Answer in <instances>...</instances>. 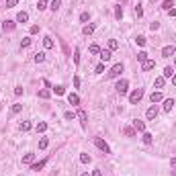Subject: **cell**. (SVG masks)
I'll list each match as a JSON object with an SVG mask.
<instances>
[{"mask_svg":"<svg viewBox=\"0 0 176 176\" xmlns=\"http://www.w3.org/2000/svg\"><path fill=\"white\" fill-rule=\"evenodd\" d=\"M141 98H143V88H135V90L129 94V103L131 105H137Z\"/></svg>","mask_w":176,"mask_h":176,"instance_id":"obj_1","label":"cell"},{"mask_svg":"<svg viewBox=\"0 0 176 176\" xmlns=\"http://www.w3.org/2000/svg\"><path fill=\"white\" fill-rule=\"evenodd\" d=\"M123 74V64H115L111 70H109V78H119Z\"/></svg>","mask_w":176,"mask_h":176,"instance_id":"obj_2","label":"cell"},{"mask_svg":"<svg viewBox=\"0 0 176 176\" xmlns=\"http://www.w3.org/2000/svg\"><path fill=\"white\" fill-rule=\"evenodd\" d=\"M94 145L100 150V152H105V154H111V148H109V143H106L105 139H100V137H96L94 139Z\"/></svg>","mask_w":176,"mask_h":176,"instance_id":"obj_3","label":"cell"},{"mask_svg":"<svg viewBox=\"0 0 176 176\" xmlns=\"http://www.w3.org/2000/svg\"><path fill=\"white\" fill-rule=\"evenodd\" d=\"M115 90H117L119 94H127V90H129V82H127V80H119L117 86H115Z\"/></svg>","mask_w":176,"mask_h":176,"instance_id":"obj_4","label":"cell"},{"mask_svg":"<svg viewBox=\"0 0 176 176\" xmlns=\"http://www.w3.org/2000/svg\"><path fill=\"white\" fill-rule=\"evenodd\" d=\"M156 117H158V106L154 105V106H150V109L145 111V119H148V121H154Z\"/></svg>","mask_w":176,"mask_h":176,"instance_id":"obj_5","label":"cell"},{"mask_svg":"<svg viewBox=\"0 0 176 176\" xmlns=\"http://www.w3.org/2000/svg\"><path fill=\"white\" fill-rule=\"evenodd\" d=\"M76 117L80 119V125H82V127H86V123H88V115H86V111H82V109H80V111L76 113Z\"/></svg>","mask_w":176,"mask_h":176,"instance_id":"obj_6","label":"cell"},{"mask_svg":"<svg viewBox=\"0 0 176 176\" xmlns=\"http://www.w3.org/2000/svg\"><path fill=\"white\" fill-rule=\"evenodd\" d=\"M176 47L174 45H166L164 49H162V58H170V55H174Z\"/></svg>","mask_w":176,"mask_h":176,"instance_id":"obj_7","label":"cell"},{"mask_svg":"<svg viewBox=\"0 0 176 176\" xmlns=\"http://www.w3.org/2000/svg\"><path fill=\"white\" fill-rule=\"evenodd\" d=\"M111 58H113L111 49H100V61H103V64H106V61H109Z\"/></svg>","mask_w":176,"mask_h":176,"instance_id":"obj_8","label":"cell"},{"mask_svg":"<svg viewBox=\"0 0 176 176\" xmlns=\"http://www.w3.org/2000/svg\"><path fill=\"white\" fill-rule=\"evenodd\" d=\"M154 68H156V61H154V59H145L143 66H141V70L143 72H150V70H154Z\"/></svg>","mask_w":176,"mask_h":176,"instance_id":"obj_9","label":"cell"},{"mask_svg":"<svg viewBox=\"0 0 176 176\" xmlns=\"http://www.w3.org/2000/svg\"><path fill=\"white\" fill-rule=\"evenodd\" d=\"M133 129L135 131H145V123L141 119H133Z\"/></svg>","mask_w":176,"mask_h":176,"instance_id":"obj_10","label":"cell"},{"mask_svg":"<svg viewBox=\"0 0 176 176\" xmlns=\"http://www.w3.org/2000/svg\"><path fill=\"white\" fill-rule=\"evenodd\" d=\"M45 164H47V160H39V162H33V164H31V170H33V172H39V170H41V168H43Z\"/></svg>","mask_w":176,"mask_h":176,"instance_id":"obj_11","label":"cell"},{"mask_svg":"<svg viewBox=\"0 0 176 176\" xmlns=\"http://www.w3.org/2000/svg\"><path fill=\"white\" fill-rule=\"evenodd\" d=\"M94 29H96V25H94V23H90V25H84L82 33H84V35H92V33H94Z\"/></svg>","mask_w":176,"mask_h":176,"instance_id":"obj_12","label":"cell"},{"mask_svg":"<svg viewBox=\"0 0 176 176\" xmlns=\"http://www.w3.org/2000/svg\"><path fill=\"white\" fill-rule=\"evenodd\" d=\"M150 100H152V105H154V103L164 100V96H162V92H152V94H150Z\"/></svg>","mask_w":176,"mask_h":176,"instance_id":"obj_13","label":"cell"},{"mask_svg":"<svg viewBox=\"0 0 176 176\" xmlns=\"http://www.w3.org/2000/svg\"><path fill=\"white\" fill-rule=\"evenodd\" d=\"M174 105H176V103L172 100V98H166V100H164V111H166V113H170V111L174 109Z\"/></svg>","mask_w":176,"mask_h":176,"instance_id":"obj_14","label":"cell"},{"mask_svg":"<svg viewBox=\"0 0 176 176\" xmlns=\"http://www.w3.org/2000/svg\"><path fill=\"white\" fill-rule=\"evenodd\" d=\"M27 21H29V14H27L25 10H21L19 14H16V23H27Z\"/></svg>","mask_w":176,"mask_h":176,"instance_id":"obj_15","label":"cell"},{"mask_svg":"<svg viewBox=\"0 0 176 176\" xmlns=\"http://www.w3.org/2000/svg\"><path fill=\"white\" fill-rule=\"evenodd\" d=\"M68 103L70 105H80V96L78 94H68Z\"/></svg>","mask_w":176,"mask_h":176,"instance_id":"obj_16","label":"cell"},{"mask_svg":"<svg viewBox=\"0 0 176 176\" xmlns=\"http://www.w3.org/2000/svg\"><path fill=\"white\" fill-rule=\"evenodd\" d=\"M33 160H35V154H25L23 156V164H33Z\"/></svg>","mask_w":176,"mask_h":176,"instance_id":"obj_17","label":"cell"},{"mask_svg":"<svg viewBox=\"0 0 176 176\" xmlns=\"http://www.w3.org/2000/svg\"><path fill=\"white\" fill-rule=\"evenodd\" d=\"M33 61H35V64H43V61H45V53H43V51H39V53H35V58H33Z\"/></svg>","mask_w":176,"mask_h":176,"instance_id":"obj_18","label":"cell"},{"mask_svg":"<svg viewBox=\"0 0 176 176\" xmlns=\"http://www.w3.org/2000/svg\"><path fill=\"white\" fill-rule=\"evenodd\" d=\"M2 27H4V31H12V29L16 27V23H14V21H4Z\"/></svg>","mask_w":176,"mask_h":176,"instance_id":"obj_19","label":"cell"},{"mask_svg":"<svg viewBox=\"0 0 176 176\" xmlns=\"http://www.w3.org/2000/svg\"><path fill=\"white\" fill-rule=\"evenodd\" d=\"M43 45H45V49H51V47H53V39L49 35H45L43 37Z\"/></svg>","mask_w":176,"mask_h":176,"instance_id":"obj_20","label":"cell"},{"mask_svg":"<svg viewBox=\"0 0 176 176\" xmlns=\"http://www.w3.org/2000/svg\"><path fill=\"white\" fill-rule=\"evenodd\" d=\"M164 84H166V78H164V76H160V78H156L154 86H156V88H164Z\"/></svg>","mask_w":176,"mask_h":176,"instance_id":"obj_21","label":"cell"},{"mask_svg":"<svg viewBox=\"0 0 176 176\" xmlns=\"http://www.w3.org/2000/svg\"><path fill=\"white\" fill-rule=\"evenodd\" d=\"M174 76V68L172 66H166L164 68V78H172Z\"/></svg>","mask_w":176,"mask_h":176,"instance_id":"obj_22","label":"cell"},{"mask_svg":"<svg viewBox=\"0 0 176 176\" xmlns=\"http://www.w3.org/2000/svg\"><path fill=\"white\" fill-rule=\"evenodd\" d=\"M152 141H154V135H152V133H148V131H145V133H143V143H145V145H150Z\"/></svg>","mask_w":176,"mask_h":176,"instance_id":"obj_23","label":"cell"},{"mask_svg":"<svg viewBox=\"0 0 176 176\" xmlns=\"http://www.w3.org/2000/svg\"><path fill=\"white\" fill-rule=\"evenodd\" d=\"M35 129H37V133H43V131L47 129V123H45V121H39V123H37V127H35Z\"/></svg>","mask_w":176,"mask_h":176,"instance_id":"obj_24","label":"cell"},{"mask_svg":"<svg viewBox=\"0 0 176 176\" xmlns=\"http://www.w3.org/2000/svg\"><path fill=\"white\" fill-rule=\"evenodd\" d=\"M47 145H49V139H47V137H41V139H39V150H45Z\"/></svg>","mask_w":176,"mask_h":176,"instance_id":"obj_25","label":"cell"},{"mask_svg":"<svg viewBox=\"0 0 176 176\" xmlns=\"http://www.w3.org/2000/svg\"><path fill=\"white\" fill-rule=\"evenodd\" d=\"M115 19H117V21H121V19H123V8H121V4L115 8Z\"/></svg>","mask_w":176,"mask_h":176,"instance_id":"obj_26","label":"cell"},{"mask_svg":"<svg viewBox=\"0 0 176 176\" xmlns=\"http://www.w3.org/2000/svg\"><path fill=\"white\" fill-rule=\"evenodd\" d=\"M172 6H174V2H172V0H164V2H162V8H164V10H170Z\"/></svg>","mask_w":176,"mask_h":176,"instance_id":"obj_27","label":"cell"},{"mask_svg":"<svg viewBox=\"0 0 176 176\" xmlns=\"http://www.w3.org/2000/svg\"><path fill=\"white\" fill-rule=\"evenodd\" d=\"M19 129H21V131H29V129H31V123H29V121H23V123L19 125Z\"/></svg>","mask_w":176,"mask_h":176,"instance_id":"obj_28","label":"cell"},{"mask_svg":"<svg viewBox=\"0 0 176 176\" xmlns=\"http://www.w3.org/2000/svg\"><path fill=\"white\" fill-rule=\"evenodd\" d=\"M51 96V92L47 90V88H43V90H39V98H49Z\"/></svg>","mask_w":176,"mask_h":176,"instance_id":"obj_29","label":"cell"},{"mask_svg":"<svg viewBox=\"0 0 176 176\" xmlns=\"http://www.w3.org/2000/svg\"><path fill=\"white\" fill-rule=\"evenodd\" d=\"M90 160H92V158H90L88 154H80V162H82V164H88Z\"/></svg>","mask_w":176,"mask_h":176,"instance_id":"obj_30","label":"cell"},{"mask_svg":"<svg viewBox=\"0 0 176 176\" xmlns=\"http://www.w3.org/2000/svg\"><path fill=\"white\" fill-rule=\"evenodd\" d=\"M119 47V43H117V39H109V49L113 51V49H117Z\"/></svg>","mask_w":176,"mask_h":176,"instance_id":"obj_31","label":"cell"},{"mask_svg":"<svg viewBox=\"0 0 176 176\" xmlns=\"http://www.w3.org/2000/svg\"><path fill=\"white\" fill-rule=\"evenodd\" d=\"M29 45H31V39H29V37H25L23 41H21V49H27Z\"/></svg>","mask_w":176,"mask_h":176,"instance_id":"obj_32","label":"cell"},{"mask_svg":"<svg viewBox=\"0 0 176 176\" xmlns=\"http://www.w3.org/2000/svg\"><path fill=\"white\" fill-rule=\"evenodd\" d=\"M137 59H139L141 64H143V61L148 59V51H139V53H137Z\"/></svg>","mask_w":176,"mask_h":176,"instance_id":"obj_33","label":"cell"},{"mask_svg":"<svg viewBox=\"0 0 176 176\" xmlns=\"http://www.w3.org/2000/svg\"><path fill=\"white\" fill-rule=\"evenodd\" d=\"M59 4H61V0H51V6H49V8H51V10H58Z\"/></svg>","mask_w":176,"mask_h":176,"instance_id":"obj_34","label":"cell"},{"mask_svg":"<svg viewBox=\"0 0 176 176\" xmlns=\"http://www.w3.org/2000/svg\"><path fill=\"white\" fill-rule=\"evenodd\" d=\"M53 92L55 94H64L66 92V86H53Z\"/></svg>","mask_w":176,"mask_h":176,"instance_id":"obj_35","label":"cell"},{"mask_svg":"<svg viewBox=\"0 0 176 176\" xmlns=\"http://www.w3.org/2000/svg\"><path fill=\"white\" fill-rule=\"evenodd\" d=\"M64 117L68 119V121H74V119H76V113H72V111H66V115H64Z\"/></svg>","mask_w":176,"mask_h":176,"instance_id":"obj_36","label":"cell"},{"mask_svg":"<svg viewBox=\"0 0 176 176\" xmlns=\"http://www.w3.org/2000/svg\"><path fill=\"white\" fill-rule=\"evenodd\" d=\"M74 64H76V66L80 64V49H76V51H74Z\"/></svg>","mask_w":176,"mask_h":176,"instance_id":"obj_37","label":"cell"},{"mask_svg":"<svg viewBox=\"0 0 176 176\" xmlns=\"http://www.w3.org/2000/svg\"><path fill=\"white\" fill-rule=\"evenodd\" d=\"M125 135H129V137H133V135H135V129H133V127H125Z\"/></svg>","mask_w":176,"mask_h":176,"instance_id":"obj_38","label":"cell"},{"mask_svg":"<svg viewBox=\"0 0 176 176\" xmlns=\"http://www.w3.org/2000/svg\"><path fill=\"white\" fill-rule=\"evenodd\" d=\"M37 8H39V10H45V8H47V0H39Z\"/></svg>","mask_w":176,"mask_h":176,"instance_id":"obj_39","label":"cell"},{"mask_svg":"<svg viewBox=\"0 0 176 176\" xmlns=\"http://www.w3.org/2000/svg\"><path fill=\"white\" fill-rule=\"evenodd\" d=\"M80 21H82V23L90 21V12H82V14H80Z\"/></svg>","mask_w":176,"mask_h":176,"instance_id":"obj_40","label":"cell"},{"mask_svg":"<svg viewBox=\"0 0 176 176\" xmlns=\"http://www.w3.org/2000/svg\"><path fill=\"white\" fill-rule=\"evenodd\" d=\"M94 72H96V74H103V72H105V64L100 61V64H98V66L94 68Z\"/></svg>","mask_w":176,"mask_h":176,"instance_id":"obj_41","label":"cell"},{"mask_svg":"<svg viewBox=\"0 0 176 176\" xmlns=\"http://www.w3.org/2000/svg\"><path fill=\"white\" fill-rule=\"evenodd\" d=\"M135 41H137V45H145V37L143 35H137L135 37Z\"/></svg>","mask_w":176,"mask_h":176,"instance_id":"obj_42","label":"cell"},{"mask_svg":"<svg viewBox=\"0 0 176 176\" xmlns=\"http://www.w3.org/2000/svg\"><path fill=\"white\" fill-rule=\"evenodd\" d=\"M19 4V0H6V8H12V6H16Z\"/></svg>","mask_w":176,"mask_h":176,"instance_id":"obj_43","label":"cell"},{"mask_svg":"<svg viewBox=\"0 0 176 176\" xmlns=\"http://www.w3.org/2000/svg\"><path fill=\"white\" fill-rule=\"evenodd\" d=\"M21 111H23V105H14V106H12V113H14V115L21 113Z\"/></svg>","mask_w":176,"mask_h":176,"instance_id":"obj_44","label":"cell"},{"mask_svg":"<svg viewBox=\"0 0 176 176\" xmlns=\"http://www.w3.org/2000/svg\"><path fill=\"white\" fill-rule=\"evenodd\" d=\"M90 53H100V47L98 45H90Z\"/></svg>","mask_w":176,"mask_h":176,"instance_id":"obj_45","label":"cell"},{"mask_svg":"<svg viewBox=\"0 0 176 176\" xmlns=\"http://www.w3.org/2000/svg\"><path fill=\"white\" fill-rule=\"evenodd\" d=\"M141 14H143V10H141V6H139V4H137V6H135V16H137V19H139Z\"/></svg>","mask_w":176,"mask_h":176,"instance_id":"obj_46","label":"cell"},{"mask_svg":"<svg viewBox=\"0 0 176 176\" xmlns=\"http://www.w3.org/2000/svg\"><path fill=\"white\" fill-rule=\"evenodd\" d=\"M29 33H31V35H35V33H39V27H37V25H33V27L29 29Z\"/></svg>","mask_w":176,"mask_h":176,"instance_id":"obj_47","label":"cell"},{"mask_svg":"<svg viewBox=\"0 0 176 176\" xmlns=\"http://www.w3.org/2000/svg\"><path fill=\"white\" fill-rule=\"evenodd\" d=\"M14 94L21 96V94H23V86H16V88H14Z\"/></svg>","mask_w":176,"mask_h":176,"instance_id":"obj_48","label":"cell"},{"mask_svg":"<svg viewBox=\"0 0 176 176\" xmlns=\"http://www.w3.org/2000/svg\"><path fill=\"white\" fill-rule=\"evenodd\" d=\"M150 29H152V31H158V29H160V23H152L150 25Z\"/></svg>","mask_w":176,"mask_h":176,"instance_id":"obj_49","label":"cell"},{"mask_svg":"<svg viewBox=\"0 0 176 176\" xmlns=\"http://www.w3.org/2000/svg\"><path fill=\"white\" fill-rule=\"evenodd\" d=\"M74 86H76V88H80V78H78V76L74 78Z\"/></svg>","mask_w":176,"mask_h":176,"instance_id":"obj_50","label":"cell"},{"mask_svg":"<svg viewBox=\"0 0 176 176\" xmlns=\"http://www.w3.org/2000/svg\"><path fill=\"white\" fill-rule=\"evenodd\" d=\"M92 176H103V172H100V170L96 168V170H92Z\"/></svg>","mask_w":176,"mask_h":176,"instance_id":"obj_51","label":"cell"},{"mask_svg":"<svg viewBox=\"0 0 176 176\" xmlns=\"http://www.w3.org/2000/svg\"><path fill=\"white\" fill-rule=\"evenodd\" d=\"M168 12H170V16H176V8H170Z\"/></svg>","mask_w":176,"mask_h":176,"instance_id":"obj_52","label":"cell"},{"mask_svg":"<svg viewBox=\"0 0 176 176\" xmlns=\"http://www.w3.org/2000/svg\"><path fill=\"white\" fill-rule=\"evenodd\" d=\"M170 166H176V158H172V160H170Z\"/></svg>","mask_w":176,"mask_h":176,"instance_id":"obj_53","label":"cell"},{"mask_svg":"<svg viewBox=\"0 0 176 176\" xmlns=\"http://www.w3.org/2000/svg\"><path fill=\"white\" fill-rule=\"evenodd\" d=\"M172 84H174V86H176V74H174V76H172Z\"/></svg>","mask_w":176,"mask_h":176,"instance_id":"obj_54","label":"cell"},{"mask_svg":"<svg viewBox=\"0 0 176 176\" xmlns=\"http://www.w3.org/2000/svg\"><path fill=\"white\" fill-rule=\"evenodd\" d=\"M82 176H88V172H84V174H82Z\"/></svg>","mask_w":176,"mask_h":176,"instance_id":"obj_55","label":"cell"},{"mask_svg":"<svg viewBox=\"0 0 176 176\" xmlns=\"http://www.w3.org/2000/svg\"><path fill=\"white\" fill-rule=\"evenodd\" d=\"M172 176H176V172H172Z\"/></svg>","mask_w":176,"mask_h":176,"instance_id":"obj_56","label":"cell"},{"mask_svg":"<svg viewBox=\"0 0 176 176\" xmlns=\"http://www.w3.org/2000/svg\"><path fill=\"white\" fill-rule=\"evenodd\" d=\"M174 66H176V58H174Z\"/></svg>","mask_w":176,"mask_h":176,"instance_id":"obj_57","label":"cell"}]
</instances>
